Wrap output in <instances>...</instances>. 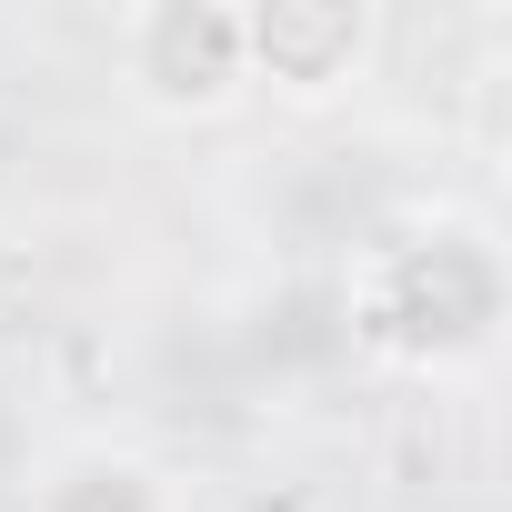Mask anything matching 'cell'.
I'll return each instance as SVG.
<instances>
[{"label":"cell","instance_id":"277c9868","mask_svg":"<svg viewBox=\"0 0 512 512\" xmlns=\"http://www.w3.org/2000/svg\"><path fill=\"white\" fill-rule=\"evenodd\" d=\"M31 512H181V482L141 442H71L31 482Z\"/></svg>","mask_w":512,"mask_h":512},{"label":"cell","instance_id":"7a4b0ae2","mask_svg":"<svg viewBox=\"0 0 512 512\" xmlns=\"http://www.w3.org/2000/svg\"><path fill=\"white\" fill-rule=\"evenodd\" d=\"M111 71L141 121L201 131L251 101V41H241V0H131L111 21Z\"/></svg>","mask_w":512,"mask_h":512},{"label":"cell","instance_id":"6da1fadb","mask_svg":"<svg viewBox=\"0 0 512 512\" xmlns=\"http://www.w3.org/2000/svg\"><path fill=\"white\" fill-rule=\"evenodd\" d=\"M342 322L382 372H412V382L482 372L502 352V322H512L502 231L482 211H452V201L382 221L342 272Z\"/></svg>","mask_w":512,"mask_h":512},{"label":"cell","instance_id":"3957f363","mask_svg":"<svg viewBox=\"0 0 512 512\" xmlns=\"http://www.w3.org/2000/svg\"><path fill=\"white\" fill-rule=\"evenodd\" d=\"M251 91H272L282 111H342L382 71V0H251Z\"/></svg>","mask_w":512,"mask_h":512}]
</instances>
